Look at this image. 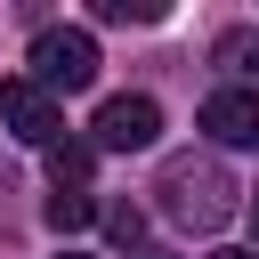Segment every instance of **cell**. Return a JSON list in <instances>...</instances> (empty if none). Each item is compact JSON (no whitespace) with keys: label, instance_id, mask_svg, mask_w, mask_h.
Returning <instances> with one entry per match:
<instances>
[{"label":"cell","instance_id":"cell-1","mask_svg":"<svg viewBox=\"0 0 259 259\" xmlns=\"http://www.w3.org/2000/svg\"><path fill=\"white\" fill-rule=\"evenodd\" d=\"M235 194H243V186L227 178L219 154H170L162 178H154V210H162L170 227H194V235L227 227V219H235Z\"/></svg>","mask_w":259,"mask_h":259},{"label":"cell","instance_id":"cell-9","mask_svg":"<svg viewBox=\"0 0 259 259\" xmlns=\"http://www.w3.org/2000/svg\"><path fill=\"white\" fill-rule=\"evenodd\" d=\"M97 219H105V235H113L121 251H138V243H146V210H138V202H105Z\"/></svg>","mask_w":259,"mask_h":259},{"label":"cell","instance_id":"cell-14","mask_svg":"<svg viewBox=\"0 0 259 259\" xmlns=\"http://www.w3.org/2000/svg\"><path fill=\"white\" fill-rule=\"evenodd\" d=\"M65 259H89V251H65Z\"/></svg>","mask_w":259,"mask_h":259},{"label":"cell","instance_id":"cell-12","mask_svg":"<svg viewBox=\"0 0 259 259\" xmlns=\"http://www.w3.org/2000/svg\"><path fill=\"white\" fill-rule=\"evenodd\" d=\"M138 259H170V251H138Z\"/></svg>","mask_w":259,"mask_h":259},{"label":"cell","instance_id":"cell-4","mask_svg":"<svg viewBox=\"0 0 259 259\" xmlns=\"http://www.w3.org/2000/svg\"><path fill=\"white\" fill-rule=\"evenodd\" d=\"M89 130H97L89 146H105V154H138V146L162 138V105H154V97H105Z\"/></svg>","mask_w":259,"mask_h":259},{"label":"cell","instance_id":"cell-5","mask_svg":"<svg viewBox=\"0 0 259 259\" xmlns=\"http://www.w3.org/2000/svg\"><path fill=\"white\" fill-rule=\"evenodd\" d=\"M202 130L219 146H259V97L251 89H210L202 97Z\"/></svg>","mask_w":259,"mask_h":259},{"label":"cell","instance_id":"cell-10","mask_svg":"<svg viewBox=\"0 0 259 259\" xmlns=\"http://www.w3.org/2000/svg\"><path fill=\"white\" fill-rule=\"evenodd\" d=\"M97 24H162V0H97Z\"/></svg>","mask_w":259,"mask_h":259},{"label":"cell","instance_id":"cell-6","mask_svg":"<svg viewBox=\"0 0 259 259\" xmlns=\"http://www.w3.org/2000/svg\"><path fill=\"white\" fill-rule=\"evenodd\" d=\"M97 210H105V202H97L89 186H57V194H49V227H57V235H81Z\"/></svg>","mask_w":259,"mask_h":259},{"label":"cell","instance_id":"cell-8","mask_svg":"<svg viewBox=\"0 0 259 259\" xmlns=\"http://www.w3.org/2000/svg\"><path fill=\"white\" fill-rule=\"evenodd\" d=\"M89 170H97V146H49V178L57 186H89Z\"/></svg>","mask_w":259,"mask_h":259},{"label":"cell","instance_id":"cell-11","mask_svg":"<svg viewBox=\"0 0 259 259\" xmlns=\"http://www.w3.org/2000/svg\"><path fill=\"white\" fill-rule=\"evenodd\" d=\"M210 259H259V251H210Z\"/></svg>","mask_w":259,"mask_h":259},{"label":"cell","instance_id":"cell-7","mask_svg":"<svg viewBox=\"0 0 259 259\" xmlns=\"http://www.w3.org/2000/svg\"><path fill=\"white\" fill-rule=\"evenodd\" d=\"M210 65H219V73H259V32H251V24H243V32H219V40H210Z\"/></svg>","mask_w":259,"mask_h":259},{"label":"cell","instance_id":"cell-3","mask_svg":"<svg viewBox=\"0 0 259 259\" xmlns=\"http://www.w3.org/2000/svg\"><path fill=\"white\" fill-rule=\"evenodd\" d=\"M0 130L24 146H65V105L49 89H32V73H16V81H0Z\"/></svg>","mask_w":259,"mask_h":259},{"label":"cell","instance_id":"cell-2","mask_svg":"<svg viewBox=\"0 0 259 259\" xmlns=\"http://www.w3.org/2000/svg\"><path fill=\"white\" fill-rule=\"evenodd\" d=\"M97 81V40L81 32V24H49L40 40H32V89H49V97H81Z\"/></svg>","mask_w":259,"mask_h":259},{"label":"cell","instance_id":"cell-13","mask_svg":"<svg viewBox=\"0 0 259 259\" xmlns=\"http://www.w3.org/2000/svg\"><path fill=\"white\" fill-rule=\"evenodd\" d=\"M251 219H259V186H251Z\"/></svg>","mask_w":259,"mask_h":259}]
</instances>
